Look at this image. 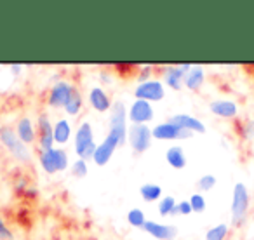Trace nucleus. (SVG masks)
<instances>
[{"mask_svg":"<svg viewBox=\"0 0 254 240\" xmlns=\"http://www.w3.org/2000/svg\"><path fill=\"white\" fill-rule=\"evenodd\" d=\"M0 145L9 152V155L19 164H30L33 159L32 150L28 145L21 141L16 134L12 125H2L0 127Z\"/></svg>","mask_w":254,"mask_h":240,"instance_id":"obj_1","label":"nucleus"},{"mask_svg":"<svg viewBox=\"0 0 254 240\" xmlns=\"http://www.w3.org/2000/svg\"><path fill=\"white\" fill-rule=\"evenodd\" d=\"M96 148H98V145L94 141V129H92L91 122L84 120L78 124L77 131L73 132L75 155H77V159L82 160H92Z\"/></svg>","mask_w":254,"mask_h":240,"instance_id":"obj_2","label":"nucleus"},{"mask_svg":"<svg viewBox=\"0 0 254 240\" xmlns=\"http://www.w3.org/2000/svg\"><path fill=\"white\" fill-rule=\"evenodd\" d=\"M251 207V195L244 183H235L232 191V225L235 228L246 225Z\"/></svg>","mask_w":254,"mask_h":240,"instance_id":"obj_3","label":"nucleus"},{"mask_svg":"<svg viewBox=\"0 0 254 240\" xmlns=\"http://www.w3.org/2000/svg\"><path fill=\"white\" fill-rule=\"evenodd\" d=\"M153 134L150 125H136L129 124L127 131V145L131 146L134 153H145L152 148Z\"/></svg>","mask_w":254,"mask_h":240,"instance_id":"obj_4","label":"nucleus"},{"mask_svg":"<svg viewBox=\"0 0 254 240\" xmlns=\"http://www.w3.org/2000/svg\"><path fill=\"white\" fill-rule=\"evenodd\" d=\"M136 99H143L148 103H159L166 98V85L160 78H150L145 82H138L132 91Z\"/></svg>","mask_w":254,"mask_h":240,"instance_id":"obj_5","label":"nucleus"},{"mask_svg":"<svg viewBox=\"0 0 254 240\" xmlns=\"http://www.w3.org/2000/svg\"><path fill=\"white\" fill-rule=\"evenodd\" d=\"M54 124L49 113H40L37 117V152H46L54 148Z\"/></svg>","mask_w":254,"mask_h":240,"instance_id":"obj_6","label":"nucleus"},{"mask_svg":"<svg viewBox=\"0 0 254 240\" xmlns=\"http://www.w3.org/2000/svg\"><path fill=\"white\" fill-rule=\"evenodd\" d=\"M75 85L70 80H58L51 85L49 92H47V105L54 110H63L68 99L75 92Z\"/></svg>","mask_w":254,"mask_h":240,"instance_id":"obj_7","label":"nucleus"},{"mask_svg":"<svg viewBox=\"0 0 254 240\" xmlns=\"http://www.w3.org/2000/svg\"><path fill=\"white\" fill-rule=\"evenodd\" d=\"M127 119L131 124L136 125H148L153 119H155V110L153 105L143 99H134L131 106L127 108Z\"/></svg>","mask_w":254,"mask_h":240,"instance_id":"obj_8","label":"nucleus"},{"mask_svg":"<svg viewBox=\"0 0 254 240\" xmlns=\"http://www.w3.org/2000/svg\"><path fill=\"white\" fill-rule=\"evenodd\" d=\"M152 134L153 139H157V141H180V139L191 138V132L181 129L180 125H176L171 120H166V122H160V124L153 125Z\"/></svg>","mask_w":254,"mask_h":240,"instance_id":"obj_9","label":"nucleus"},{"mask_svg":"<svg viewBox=\"0 0 254 240\" xmlns=\"http://www.w3.org/2000/svg\"><path fill=\"white\" fill-rule=\"evenodd\" d=\"M120 146L122 145H120L119 138L113 136L112 132H108V134L105 136V139L98 145V148H96L94 157H92V162H94L98 167L108 166L110 160H112V157L115 155L117 148H120Z\"/></svg>","mask_w":254,"mask_h":240,"instance_id":"obj_10","label":"nucleus"},{"mask_svg":"<svg viewBox=\"0 0 254 240\" xmlns=\"http://www.w3.org/2000/svg\"><path fill=\"white\" fill-rule=\"evenodd\" d=\"M87 101L92 106V110H96L98 113H106L112 110V96L101 87V85H92L87 92Z\"/></svg>","mask_w":254,"mask_h":240,"instance_id":"obj_11","label":"nucleus"},{"mask_svg":"<svg viewBox=\"0 0 254 240\" xmlns=\"http://www.w3.org/2000/svg\"><path fill=\"white\" fill-rule=\"evenodd\" d=\"M143 230L157 240H173L178 235V228L174 225H164V223L152 221V219L145 223Z\"/></svg>","mask_w":254,"mask_h":240,"instance_id":"obj_12","label":"nucleus"},{"mask_svg":"<svg viewBox=\"0 0 254 240\" xmlns=\"http://www.w3.org/2000/svg\"><path fill=\"white\" fill-rule=\"evenodd\" d=\"M209 112L219 119H237L239 117V105L232 99H214L209 103Z\"/></svg>","mask_w":254,"mask_h":240,"instance_id":"obj_13","label":"nucleus"},{"mask_svg":"<svg viewBox=\"0 0 254 240\" xmlns=\"http://www.w3.org/2000/svg\"><path fill=\"white\" fill-rule=\"evenodd\" d=\"M171 122H174L176 125H180L181 129H185V131L191 132V134H204L205 132V124L202 122L200 119H197V117L193 115H188V113H176V115L171 117Z\"/></svg>","mask_w":254,"mask_h":240,"instance_id":"obj_14","label":"nucleus"},{"mask_svg":"<svg viewBox=\"0 0 254 240\" xmlns=\"http://www.w3.org/2000/svg\"><path fill=\"white\" fill-rule=\"evenodd\" d=\"M14 131L18 134V138L21 139L25 145H33L37 143V124H33V120L30 117L23 115L21 119L16 122Z\"/></svg>","mask_w":254,"mask_h":240,"instance_id":"obj_15","label":"nucleus"},{"mask_svg":"<svg viewBox=\"0 0 254 240\" xmlns=\"http://www.w3.org/2000/svg\"><path fill=\"white\" fill-rule=\"evenodd\" d=\"M185 75L187 71L176 64V66H166L162 71V82L166 87L173 89V91H181L185 87Z\"/></svg>","mask_w":254,"mask_h":240,"instance_id":"obj_16","label":"nucleus"},{"mask_svg":"<svg viewBox=\"0 0 254 240\" xmlns=\"http://www.w3.org/2000/svg\"><path fill=\"white\" fill-rule=\"evenodd\" d=\"M73 136V125L68 119H58L54 122V143L60 146L66 145Z\"/></svg>","mask_w":254,"mask_h":240,"instance_id":"obj_17","label":"nucleus"},{"mask_svg":"<svg viewBox=\"0 0 254 240\" xmlns=\"http://www.w3.org/2000/svg\"><path fill=\"white\" fill-rule=\"evenodd\" d=\"M205 82V70L200 64H193L187 75H185V87L188 91H198Z\"/></svg>","mask_w":254,"mask_h":240,"instance_id":"obj_18","label":"nucleus"},{"mask_svg":"<svg viewBox=\"0 0 254 240\" xmlns=\"http://www.w3.org/2000/svg\"><path fill=\"white\" fill-rule=\"evenodd\" d=\"M166 162L169 164L173 169L181 171L187 167V155L181 145H173L166 150Z\"/></svg>","mask_w":254,"mask_h":240,"instance_id":"obj_19","label":"nucleus"},{"mask_svg":"<svg viewBox=\"0 0 254 240\" xmlns=\"http://www.w3.org/2000/svg\"><path fill=\"white\" fill-rule=\"evenodd\" d=\"M127 106L124 101H113L112 110H110V120L108 125H127Z\"/></svg>","mask_w":254,"mask_h":240,"instance_id":"obj_20","label":"nucleus"},{"mask_svg":"<svg viewBox=\"0 0 254 240\" xmlns=\"http://www.w3.org/2000/svg\"><path fill=\"white\" fill-rule=\"evenodd\" d=\"M139 195H141V198L145 202L153 204V202H159L160 198L164 197V190H162V186L157 183H145L139 188Z\"/></svg>","mask_w":254,"mask_h":240,"instance_id":"obj_21","label":"nucleus"},{"mask_svg":"<svg viewBox=\"0 0 254 240\" xmlns=\"http://www.w3.org/2000/svg\"><path fill=\"white\" fill-rule=\"evenodd\" d=\"M82 106H84V98H82L80 91L78 89H75V92L71 94V98L68 99V103L64 105V112H66L68 117H77L78 113H80Z\"/></svg>","mask_w":254,"mask_h":240,"instance_id":"obj_22","label":"nucleus"},{"mask_svg":"<svg viewBox=\"0 0 254 240\" xmlns=\"http://www.w3.org/2000/svg\"><path fill=\"white\" fill-rule=\"evenodd\" d=\"M159 214L162 218L166 216H178V202L173 195H166L159 200Z\"/></svg>","mask_w":254,"mask_h":240,"instance_id":"obj_23","label":"nucleus"},{"mask_svg":"<svg viewBox=\"0 0 254 240\" xmlns=\"http://www.w3.org/2000/svg\"><path fill=\"white\" fill-rule=\"evenodd\" d=\"M230 235V225L228 223H218V225L211 226L205 232V240H226Z\"/></svg>","mask_w":254,"mask_h":240,"instance_id":"obj_24","label":"nucleus"},{"mask_svg":"<svg viewBox=\"0 0 254 240\" xmlns=\"http://www.w3.org/2000/svg\"><path fill=\"white\" fill-rule=\"evenodd\" d=\"M39 162L40 167L46 174H56V162H54V153L53 150H46V152H39Z\"/></svg>","mask_w":254,"mask_h":240,"instance_id":"obj_25","label":"nucleus"},{"mask_svg":"<svg viewBox=\"0 0 254 240\" xmlns=\"http://www.w3.org/2000/svg\"><path fill=\"white\" fill-rule=\"evenodd\" d=\"M127 223L132 226V228H143L145 223L148 221L145 216V211L139 207H132L131 211H127V216H126Z\"/></svg>","mask_w":254,"mask_h":240,"instance_id":"obj_26","label":"nucleus"},{"mask_svg":"<svg viewBox=\"0 0 254 240\" xmlns=\"http://www.w3.org/2000/svg\"><path fill=\"white\" fill-rule=\"evenodd\" d=\"M54 153V162H56V171L58 173H63L70 167V157H68V152L61 146H54L53 148Z\"/></svg>","mask_w":254,"mask_h":240,"instance_id":"obj_27","label":"nucleus"},{"mask_svg":"<svg viewBox=\"0 0 254 240\" xmlns=\"http://www.w3.org/2000/svg\"><path fill=\"white\" fill-rule=\"evenodd\" d=\"M70 173L73 174L75 178H78V180L85 178L89 174V164H87V160L75 159L73 162H71V166H70Z\"/></svg>","mask_w":254,"mask_h":240,"instance_id":"obj_28","label":"nucleus"},{"mask_svg":"<svg viewBox=\"0 0 254 240\" xmlns=\"http://www.w3.org/2000/svg\"><path fill=\"white\" fill-rule=\"evenodd\" d=\"M188 202H190L191 205V211L193 212H204L205 207H207V200H205L204 193H200V191H195V193L190 195V198H188Z\"/></svg>","mask_w":254,"mask_h":240,"instance_id":"obj_29","label":"nucleus"},{"mask_svg":"<svg viewBox=\"0 0 254 240\" xmlns=\"http://www.w3.org/2000/svg\"><path fill=\"white\" fill-rule=\"evenodd\" d=\"M216 183H218V180H216L214 174H204V176L198 178L197 188L200 193H204V191H211L216 186Z\"/></svg>","mask_w":254,"mask_h":240,"instance_id":"obj_30","label":"nucleus"},{"mask_svg":"<svg viewBox=\"0 0 254 240\" xmlns=\"http://www.w3.org/2000/svg\"><path fill=\"white\" fill-rule=\"evenodd\" d=\"M239 134H240V138L246 139V141L253 139L254 138V120L247 119V120H244V122H240Z\"/></svg>","mask_w":254,"mask_h":240,"instance_id":"obj_31","label":"nucleus"},{"mask_svg":"<svg viewBox=\"0 0 254 240\" xmlns=\"http://www.w3.org/2000/svg\"><path fill=\"white\" fill-rule=\"evenodd\" d=\"M28 190H30V183L26 178H18V180L14 181V193L18 195V197H25Z\"/></svg>","mask_w":254,"mask_h":240,"instance_id":"obj_32","label":"nucleus"},{"mask_svg":"<svg viewBox=\"0 0 254 240\" xmlns=\"http://www.w3.org/2000/svg\"><path fill=\"white\" fill-rule=\"evenodd\" d=\"M0 240H14V233H12V230L9 228L2 216H0Z\"/></svg>","mask_w":254,"mask_h":240,"instance_id":"obj_33","label":"nucleus"},{"mask_svg":"<svg viewBox=\"0 0 254 240\" xmlns=\"http://www.w3.org/2000/svg\"><path fill=\"white\" fill-rule=\"evenodd\" d=\"M138 70H139L138 82H145V80H150V78H152V71H153L152 64H143V66H138Z\"/></svg>","mask_w":254,"mask_h":240,"instance_id":"obj_34","label":"nucleus"},{"mask_svg":"<svg viewBox=\"0 0 254 240\" xmlns=\"http://www.w3.org/2000/svg\"><path fill=\"white\" fill-rule=\"evenodd\" d=\"M98 80H99V85H112L113 84V75H112V71L101 70L98 73Z\"/></svg>","mask_w":254,"mask_h":240,"instance_id":"obj_35","label":"nucleus"},{"mask_svg":"<svg viewBox=\"0 0 254 240\" xmlns=\"http://www.w3.org/2000/svg\"><path fill=\"white\" fill-rule=\"evenodd\" d=\"M191 205H190V202L188 200H180L178 202V214H181V216H188V214H191Z\"/></svg>","mask_w":254,"mask_h":240,"instance_id":"obj_36","label":"nucleus"},{"mask_svg":"<svg viewBox=\"0 0 254 240\" xmlns=\"http://www.w3.org/2000/svg\"><path fill=\"white\" fill-rule=\"evenodd\" d=\"M9 70H11L12 75H19V73H21V70H23V66H21V64H9Z\"/></svg>","mask_w":254,"mask_h":240,"instance_id":"obj_37","label":"nucleus"},{"mask_svg":"<svg viewBox=\"0 0 254 240\" xmlns=\"http://www.w3.org/2000/svg\"><path fill=\"white\" fill-rule=\"evenodd\" d=\"M173 240H180V239H173Z\"/></svg>","mask_w":254,"mask_h":240,"instance_id":"obj_38","label":"nucleus"}]
</instances>
